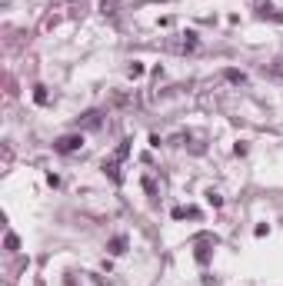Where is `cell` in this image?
Segmentation results:
<instances>
[{
	"instance_id": "cell-1",
	"label": "cell",
	"mask_w": 283,
	"mask_h": 286,
	"mask_svg": "<svg viewBox=\"0 0 283 286\" xmlns=\"http://www.w3.org/2000/svg\"><path fill=\"white\" fill-rule=\"evenodd\" d=\"M84 147V137H77V133H70V137H60L54 143V150L57 153H74V150H80Z\"/></svg>"
},
{
	"instance_id": "cell-2",
	"label": "cell",
	"mask_w": 283,
	"mask_h": 286,
	"mask_svg": "<svg viewBox=\"0 0 283 286\" xmlns=\"http://www.w3.org/2000/svg\"><path fill=\"white\" fill-rule=\"evenodd\" d=\"M127 249V236H117V240L110 243V253H123Z\"/></svg>"
},
{
	"instance_id": "cell-3",
	"label": "cell",
	"mask_w": 283,
	"mask_h": 286,
	"mask_svg": "<svg viewBox=\"0 0 283 286\" xmlns=\"http://www.w3.org/2000/svg\"><path fill=\"white\" fill-rule=\"evenodd\" d=\"M226 80H233V83H243V74H236V70H226Z\"/></svg>"
}]
</instances>
